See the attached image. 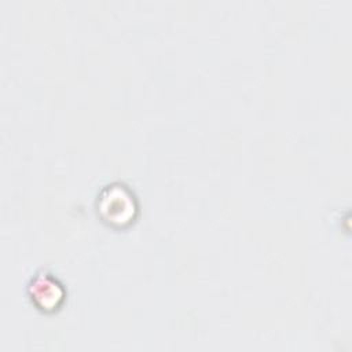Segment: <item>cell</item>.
I'll return each mask as SVG.
<instances>
[{"mask_svg":"<svg viewBox=\"0 0 352 352\" xmlns=\"http://www.w3.org/2000/svg\"><path fill=\"white\" fill-rule=\"evenodd\" d=\"M98 217L110 228L124 230L138 217L139 202L135 192L121 182H113L100 188L95 199Z\"/></svg>","mask_w":352,"mask_h":352,"instance_id":"6da1fadb","label":"cell"},{"mask_svg":"<svg viewBox=\"0 0 352 352\" xmlns=\"http://www.w3.org/2000/svg\"><path fill=\"white\" fill-rule=\"evenodd\" d=\"M28 296L30 302L41 312L52 314L58 311L66 297L63 283L50 271H38L28 283Z\"/></svg>","mask_w":352,"mask_h":352,"instance_id":"7a4b0ae2","label":"cell"}]
</instances>
